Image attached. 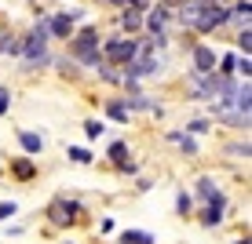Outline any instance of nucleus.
Instances as JSON below:
<instances>
[{
    "instance_id": "nucleus-1",
    "label": "nucleus",
    "mask_w": 252,
    "mask_h": 244,
    "mask_svg": "<svg viewBox=\"0 0 252 244\" xmlns=\"http://www.w3.org/2000/svg\"><path fill=\"white\" fill-rule=\"evenodd\" d=\"M69 55H73L81 66L99 69V66H102V55H99V29H95V26H84L81 33H73V37H69Z\"/></svg>"
},
{
    "instance_id": "nucleus-2",
    "label": "nucleus",
    "mask_w": 252,
    "mask_h": 244,
    "mask_svg": "<svg viewBox=\"0 0 252 244\" xmlns=\"http://www.w3.org/2000/svg\"><path fill=\"white\" fill-rule=\"evenodd\" d=\"M99 55H102L106 66H121V69H125L139 55V40H132V37H106L99 44Z\"/></svg>"
},
{
    "instance_id": "nucleus-3",
    "label": "nucleus",
    "mask_w": 252,
    "mask_h": 244,
    "mask_svg": "<svg viewBox=\"0 0 252 244\" xmlns=\"http://www.w3.org/2000/svg\"><path fill=\"white\" fill-rule=\"evenodd\" d=\"M19 58H22V69H44L51 62V55H48V40L44 37H37V33H26V37L19 40Z\"/></svg>"
},
{
    "instance_id": "nucleus-4",
    "label": "nucleus",
    "mask_w": 252,
    "mask_h": 244,
    "mask_svg": "<svg viewBox=\"0 0 252 244\" xmlns=\"http://www.w3.org/2000/svg\"><path fill=\"white\" fill-rule=\"evenodd\" d=\"M227 22H230V7L223 4V0H208V4L201 7V15H197V22L190 26V29L205 37V33H216L220 26H227Z\"/></svg>"
},
{
    "instance_id": "nucleus-5",
    "label": "nucleus",
    "mask_w": 252,
    "mask_h": 244,
    "mask_svg": "<svg viewBox=\"0 0 252 244\" xmlns=\"http://www.w3.org/2000/svg\"><path fill=\"white\" fill-rule=\"evenodd\" d=\"M81 200H69V197H55L48 204V222L51 226H69V222H77L81 219Z\"/></svg>"
},
{
    "instance_id": "nucleus-6",
    "label": "nucleus",
    "mask_w": 252,
    "mask_h": 244,
    "mask_svg": "<svg viewBox=\"0 0 252 244\" xmlns=\"http://www.w3.org/2000/svg\"><path fill=\"white\" fill-rule=\"evenodd\" d=\"M168 22H172V7L168 4H154V7H146V15H143V26L150 29V40L168 37Z\"/></svg>"
},
{
    "instance_id": "nucleus-7",
    "label": "nucleus",
    "mask_w": 252,
    "mask_h": 244,
    "mask_svg": "<svg viewBox=\"0 0 252 244\" xmlns=\"http://www.w3.org/2000/svg\"><path fill=\"white\" fill-rule=\"evenodd\" d=\"M84 19V11H59V15H48V29L55 40H69L73 37V26Z\"/></svg>"
},
{
    "instance_id": "nucleus-8",
    "label": "nucleus",
    "mask_w": 252,
    "mask_h": 244,
    "mask_svg": "<svg viewBox=\"0 0 252 244\" xmlns=\"http://www.w3.org/2000/svg\"><path fill=\"white\" fill-rule=\"evenodd\" d=\"M190 62H194V77H205V73H216V51L208 44H197L190 51Z\"/></svg>"
},
{
    "instance_id": "nucleus-9",
    "label": "nucleus",
    "mask_w": 252,
    "mask_h": 244,
    "mask_svg": "<svg viewBox=\"0 0 252 244\" xmlns=\"http://www.w3.org/2000/svg\"><path fill=\"white\" fill-rule=\"evenodd\" d=\"M223 215H227V197H223V190H220V193H216V197L205 204V212H201V226H208V230H212V226H220V222H223Z\"/></svg>"
},
{
    "instance_id": "nucleus-10",
    "label": "nucleus",
    "mask_w": 252,
    "mask_h": 244,
    "mask_svg": "<svg viewBox=\"0 0 252 244\" xmlns=\"http://www.w3.org/2000/svg\"><path fill=\"white\" fill-rule=\"evenodd\" d=\"M249 19H252V4L249 0H234L230 4V22L238 26V29H249Z\"/></svg>"
},
{
    "instance_id": "nucleus-11",
    "label": "nucleus",
    "mask_w": 252,
    "mask_h": 244,
    "mask_svg": "<svg viewBox=\"0 0 252 244\" xmlns=\"http://www.w3.org/2000/svg\"><path fill=\"white\" fill-rule=\"evenodd\" d=\"M19 146L30 157H37V153H44V135H37V132H19Z\"/></svg>"
},
{
    "instance_id": "nucleus-12",
    "label": "nucleus",
    "mask_w": 252,
    "mask_h": 244,
    "mask_svg": "<svg viewBox=\"0 0 252 244\" xmlns=\"http://www.w3.org/2000/svg\"><path fill=\"white\" fill-rule=\"evenodd\" d=\"M11 171H15V179L30 182L33 175H37V164H33L30 157H15V161H11Z\"/></svg>"
},
{
    "instance_id": "nucleus-13",
    "label": "nucleus",
    "mask_w": 252,
    "mask_h": 244,
    "mask_svg": "<svg viewBox=\"0 0 252 244\" xmlns=\"http://www.w3.org/2000/svg\"><path fill=\"white\" fill-rule=\"evenodd\" d=\"M121 29L139 33L143 29V11H132V7H121Z\"/></svg>"
},
{
    "instance_id": "nucleus-14",
    "label": "nucleus",
    "mask_w": 252,
    "mask_h": 244,
    "mask_svg": "<svg viewBox=\"0 0 252 244\" xmlns=\"http://www.w3.org/2000/svg\"><path fill=\"white\" fill-rule=\"evenodd\" d=\"M168 138H172V142H176L187 157H197V138H194V135H187V132H168Z\"/></svg>"
},
{
    "instance_id": "nucleus-15",
    "label": "nucleus",
    "mask_w": 252,
    "mask_h": 244,
    "mask_svg": "<svg viewBox=\"0 0 252 244\" xmlns=\"http://www.w3.org/2000/svg\"><path fill=\"white\" fill-rule=\"evenodd\" d=\"M19 37H15L11 29H0V55H11V58H19Z\"/></svg>"
},
{
    "instance_id": "nucleus-16",
    "label": "nucleus",
    "mask_w": 252,
    "mask_h": 244,
    "mask_svg": "<svg viewBox=\"0 0 252 244\" xmlns=\"http://www.w3.org/2000/svg\"><path fill=\"white\" fill-rule=\"evenodd\" d=\"M121 244H158V237L146 230H125L121 233Z\"/></svg>"
},
{
    "instance_id": "nucleus-17",
    "label": "nucleus",
    "mask_w": 252,
    "mask_h": 244,
    "mask_svg": "<svg viewBox=\"0 0 252 244\" xmlns=\"http://www.w3.org/2000/svg\"><path fill=\"white\" fill-rule=\"evenodd\" d=\"M106 113L117 120V124H128V117H132L128 106H125V99H110V102H106Z\"/></svg>"
},
{
    "instance_id": "nucleus-18",
    "label": "nucleus",
    "mask_w": 252,
    "mask_h": 244,
    "mask_svg": "<svg viewBox=\"0 0 252 244\" xmlns=\"http://www.w3.org/2000/svg\"><path fill=\"white\" fill-rule=\"evenodd\" d=\"M216 193H220V186H216V179H212V175H201V179H197V197H201L205 204H208V200H212Z\"/></svg>"
},
{
    "instance_id": "nucleus-19",
    "label": "nucleus",
    "mask_w": 252,
    "mask_h": 244,
    "mask_svg": "<svg viewBox=\"0 0 252 244\" xmlns=\"http://www.w3.org/2000/svg\"><path fill=\"white\" fill-rule=\"evenodd\" d=\"M176 212H179V215H190V212H194V197H190L187 190H179V193H176Z\"/></svg>"
},
{
    "instance_id": "nucleus-20",
    "label": "nucleus",
    "mask_w": 252,
    "mask_h": 244,
    "mask_svg": "<svg viewBox=\"0 0 252 244\" xmlns=\"http://www.w3.org/2000/svg\"><path fill=\"white\" fill-rule=\"evenodd\" d=\"M110 161L121 168V164L128 161V142H110Z\"/></svg>"
},
{
    "instance_id": "nucleus-21",
    "label": "nucleus",
    "mask_w": 252,
    "mask_h": 244,
    "mask_svg": "<svg viewBox=\"0 0 252 244\" xmlns=\"http://www.w3.org/2000/svg\"><path fill=\"white\" fill-rule=\"evenodd\" d=\"M234 66H238V55H223L216 73H220V77H234Z\"/></svg>"
},
{
    "instance_id": "nucleus-22",
    "label": "nucleus",
    "mask_w": 252,
    "mask_h": 244,
    "mask_svg": "<svg viewBox=\"0 0 252 244\" xmlns=\"http://www.w3.org/2000/svg\"><path fill=\"white\" fill-rule=\"evenodd\" d=\"M238 51L249 58V51H252V29H238Z\"/></svg>"
},
{
    "instance_id": "nucleus-23",
    "label": "nucleus",
    "mask_w": 252,
    "mask_h": 244,
    "mask_svg": "<svg viewBox=\"0 0 252 244\" xmlns=\"http://www.w3.org/2000/svg\"><path fill=\"white\" fill-rule=\"evenodd\" d=\"M69 161H77V164H92V153L88 150H84V146H69Z\"/></svg>"
},
{
    "instance_id": "nucleus-24",
    "label": "nucleus",
    "mask_w": 252,
    "mask_h": 244,
    "mask_svg": "<svg viewBox=\"0 0 252 244\" xmlns=\"http://www.w3.org/2000/svg\"><path fill=\"white\" fill-rule=\"evenodd\" d=\"M102 132H106V128H102V120H84V135H88V138H99Z\"/></svg>"
},
{
    "instance_id": "nucleus-25",
    "label": "nucleus",
    "mask_w": 252,
    "mask_h": 244,
    "mask_svg": "<svg viewBox=\"0 0 252 244\" xmlns=\"http://www.w3.org/2000/svg\"><path fill=\"white\" fill-rule=\"evenodd\" d=\"M208 128H212V124H208L205 117H197V120H190V124H187V135H201V132H208Z\"/></svg>"
},
{
    "instance_id": "nucleus-26",
    "label": "nucleus",
    "mask_w": 252,
    "mask_h": 244,
    "mask_svg": "<svg viewBox=\"0 0 252 244\" xmlns=\"http://www.w3.org/2000/svg\"><path fill=\"white\" fill-rule=\"evenodd\" d=\"M234 73H238V77H245V81H249V73H252V62H249L245 55H238V66H234Z\"/></svg>"
},
{
    "instance_id": "nucleus-27",
    "label": "nucleus",
    "mask_w": 252,
    "mask_h": 244,
    "mask_svg": "<svg viewBox=\"0 0 252 244\" xmlns=\"http://www.w3.org/2000/svg\"><path fill=\"white\" fill-rule=\"evenodd\" d=\"M15 212H19V204H15V200H4V204H0V222H4V219H11Z\"/></svg>"
},
{
    "instance_id": "nucleus-28",
    "label": "nucleus",
    "mask_w": 252,
    "mask_h": 244,
    "mask_svg": "<svg viewBox=\"0 0 252 244\" xmlns=\"http://www.w3.org/2000/svg\"><path fill=\"white\" fill-rule=\"evenodd\" d=\"M227 153H234V157H249V138H245V142H230Z\"/></svg>"
},
{
    "instance_id": "nucleus-29",
    "label": "nucleus",
    "mask_w": 252,
    "mask_h": 244,
    "mask_svg": "<svg viewBox=\"0 0 252 244\" xmlns=\"http://www.w3.org/2000/svg\"><path fill=\"white\" fill-rule=\"evenodd\" d=\"M7 109H11V91H7V88H0V117H4Z\"/></svg>"
},
{
    "instance_id": "nucleus-30",
    "label": "nucleus",
    "mask_w": 252,
    "mask_h": 244,
    "mask_svg": "<svg viewBox=\"0 0 252 244\" xmlns=\"http://www.w3.org/2000/svg\"><path fill=\"white\" fill-rule=\"evenodd\" d=\"M106 4H114V7H125V0H106Z\"/></svg>"
},
{
    "instance_id": "nucleus-31",
    "label": "nucleus",
    "mask_w": 252,
    "mask_h": 244,
    "mask_svg": "<svg viewBox=\"0 0 252 244\" xmlns=\"http://www.w3.org/2000/svg\"><path fill=\"white\" fill-rule=\"evenodd\" d=\"M234 244H249V237H245V241H234Z\"/></svg>"
},
{
    "instance_id": "nucleus-32",
    "label": "nucleus",
    "mask_w": 252,
    "mask_h": 244,
    "mask_svg": "<svg viewBox=\"0 0 252 244\" xmlns=\"http://www.w3.org/2000/svg\"><path fill=\"white\" fill-rule=\"evenodd\" d=\"M66 244H69V241H66Z\"/></svg>"
}]
</instances>
